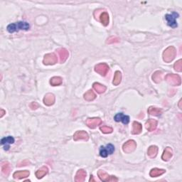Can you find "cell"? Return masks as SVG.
Segmentation results:
<instances>
[{"mask_svg": "<svg viewBox=\"0 0 182 182\" xmlns=\"http://www.w3.org/2000/svg\"><path fill=\"white\" fill-rule=\"evenodd\" d=\"M30 25L28 22H19L11 24L7 26V29L9 33H14L21 30L27 31L29 29Z\"/></svg>", "mask_w": 182, "mask_h": 182, "instance_id": "6da1fadb", "label": "cell"}, {"mask_svg": "<svg viewBox=\"0 0 182 182\" xmlns=\"http://www.w3.org/2000/svg\"><path fill=\"white\" fill-rule=\"evenodd\" d=\"M177 56V50L173 46H169L164 50L163 53V60L166 63H170Z\"/></svg>", "mask_w": 182, "mask_h": 182, "instance_id": "7a4b0ae2", "label": "cell"}, {"mask_svg": "<svg viewBox=\"0 0 182 182\" xmlns=\"http://www.w3.org/2000/svg\"><path fill=\"white\" fill-rule=\"evenodd\" d=\"M179 17V14L177 12H172L169 14H166L165 19L167 22V24L171 28H176L177 27V19Z\"/></svg>", "mask_w": 182, "mask_h": 182, "instance_id": "3957f363", "label": "cell"}, {"mask_svg": "<svg viewBox=\"0 0 182 182\" xmlns=\"http://www.w3.org/2000/svg\"><path fill=\"white\" fill-rule=\"evenodd\" d=\"M166 80L173 86H178L181 85V78L177 74H167L165 77Z\"/></svg>", "mask_w": 182, "mask_h": 182, "instance_id": "277c9868", "label": "cell"}, {"mask_svg": "<svg viewBox=\"0 0 182 182\" xmlns=\"http://www.w3.org/2000/svg\"><path fill=\"white\" fill-rule=\"evenodd\" d=\"M115 152V147L112 144H107L105 147H101L100 150V155L102 157L105 158Z\"/></svg>", "mask_w": 182, "mask_h": 182, "instance_id": "5b68a950", "label": "cell"}, {"mask_svg": "<svg viewBox=\"0 0 182 182\" xmlns=\"http://www.w3.org/2000/svg\"><path fill=\"white\" fill-rule=\"evenodd\" d=\"M98 175L100 180H102V181H106V182H109V181H117L118 179L115 176H110L109 174L105 172L103 170H99L98 172Z\"/></svg>", "mask_w": 182, "mask_h": 182, "instance_id": "8992f818", "label": "cell"}, {"mask_svg": "<svg viewBox=\"0 0 182 182\" xmlns=\"http://www.w3.org/2000/svg\"><path fill=\"white\" fill-rule=\"evenodd\" d=\"M44 64L46 65H54L58 62V59L55 53H48L44 56Z\"/></svg>", "mask_w": 182, "mask_h": 182, "instance_id": "52a82bcc", "label": "cell"}, {"mask_svg": "<svg viewBox=\"0 0 182 182\" xmlns=\"http://www.w3.org/2000/svg\"><path fill=\"white\" fill-rule=\"evenodd\" d=\"M137 147V144L132 139L128 140L127 142H125L123 146V150L125 153H131L134 152L135 149Z\"/></svg>", "mask_w": 182, "mask_h": 182, "instance_id": "ba28073f", "label": "cell"}, {"mask_svg": "<svg viewBox=\"0 0 182 182\" xmlns=\"http://www.w3.org/2000/svg\"><path fill=\"white\" fill-rule=\"evenodd\" d=\"M95 71L98 73H99L100 75H102V76H105V75H106V74L108 73V71H109V66H108L106 63H100V64L96 65V67H95Z\"/></svg>", "mask_w": 182, "mask_h": 182, "instance_id": "9c48e42d", "label": "cell"}, {"mask_svg": "<svg viewBox=\"0 0 182 182\" xmlns=\"http://www.w3.org/2000/svg\"><path fill=\"white\" fill-rule=\"evenodd\" d=\"M86 123L88 127H90L91 129H95L98 125H101L102 120L98 117L88 118V119H87Z\"/></svg>", "mask_w": 182, "mask_h": 182, "instance_id": "30bf717a", "label": "cell"}, {"mask_svg": "<svg viewBox=\"0 0 182 182\" xmlns=\"http://www.w3.org/2000/svg\"><path fill=\"white\" fill-rule=\"evenodd\" d=\"M88 139H89L88 134L86 131H83V130L77 131L74 134V135H73V139H74L75 141L81 140V139L87 141L88 140Z\"/></svg>", "mask_w": 182, "mask_h": 182, "instance_id": "8fae6325", "label": "cell"}, {"mask_svg": "<svg viewBox=\"0 0 182 182\" xmlns=\"http://www.w3.org/2000/svg\"><path fill=\"white\" fill-rule=\"evenodd\" d=\"M114 119L116 122H122L125 125L129 123V117L127 115H125L123 113H117L116 114Z\"/></svg>", "mask_w": 182, "mask_h": 182, "instance_id": "7c38bea8", "label": "cell"}, {"mask_svg": "<svg viewBox=\"0 0 182 182\" xmlns=\"http://www.w3.org/2000/svg\"><path fill=\"white\" fill-rule=\"evenodd\" d=\"M14 138L11 136H9L7 137L2 138L1 140V144L5 145V150L7 151L9 149V144H14Z\"/></svg>", "mask_w": 182, "mask_h": 182, "instance_id": "4fadbf2b", "label": "cell"}, {"mask_svg": "<svg viewBox=\"0 0 182 182\" xmlns=\"http://www.w3.org/2000/svg\"><path fill=\"white\" fill-rule=\"evenodd\" d=\"M145 126H146V129L149 132H152L155 130L157 127V121L154 119H150L145 124Z\"/></svg>", "mask_w": 182, "mask_h": 182, "instance_id": "5bb4252c", "label": "cell"}, {"mask_svg": "<svg viewBox=\"0 0 182 182\" xmlns=\"http://www.w3.org/2000/svg\"><path fill=\"white\" fill-rule=\"evenodd\" d=\"M58 53L59 54V56H60V61H61V63H64V62L66 61L68 58L69 53L68 51H67L65 48H59V49L57 50Z\"/></svg>", "mask_w": 182, "mask_h": 182, "instance_id": "9a60e30c", "label": "cell"}, {"mask_svg": "<svg viewBox=\"0 0 182 182\" xmlns=\"http://www.w3.org/2000/svg\"><path fill=\"white\" fill-rule=\"evenodd\" d=\"M44 102L46 105L51 106L55 102V96L52 93H47L44 98Z\"/></svg>", "mask_w": 182, "mask_h": 182, "instance_id": "2e32d148", "label": "cell"}, {"mask_svg": "<svg viewBox=\"0 0 182 182\" xmlns=\"http://www.w3.org/2000/svg\"><path fill=\"white\" fill-rule=\"evenodd\" d=\"M86 177V172L83 169H79L75 174V181L76 182H83L85 181Z\"/></svg>", "mask_w": 182, "mask_h": 182, "instance_id": "e0dca14e", "label": "cell"}, {"mask_svg": "<svg viewBox=\"0 0 182 182\" xmlns=\"http://www.w3.org/2000/svg\"><path fill=\"white\" fill-rule=\"evenodd\" d=\"M30 172L27 170H25V171H16L14 172L13 174V177L14 179H24V178H26L29 176Z\"/></svg>", "mask_w": 182, "mask_h": 182, "instance_id": "ac0fdd59", "label": "cell"}, {"mask_svg": "<svg viewBox=\"0 0 182 182\" xmlns=\"http://www.w3.org/2000/svg\"><path fill=\"white\" fill-rule=\"evenodd\" d=\"M173 156V152H172V150L171 147H166L165 150L164 151L163 154H162V158L164 161H169L170 159Z\"/></svg>", "mask_w": 182, "mask_h": 182, "instance_id": "d6986e66", "label": "cell"}, {"mask_svg": "<svg viewBox=\"0 0 182 182\" xmlns=\"http://www.w3.org/2000/svg\"><path fill=\"white\" fill-rule=\"evenodd\" d=\"M142 126L138 122H134L132 124V133L133 135H139L142 132Z\"/></svg>", "mask_w": 182, "mask_h": 182, "instance_id": "ffe728a7", "label": "cell"}, {"mask_svg": "<svg viewBox=\"0 0 182 182\" xmlns=\"http://www.w3.org/2000/svg\"><path fill=\"white\" fill-rule=\"evenodd\" d=\"M48 169L46 166H43V167L40 168L39 169L37 170L36 172V177L37 179H41L44 176H46L48 174Z\"/></svg>", "mask_w": 182, "mask_h": 182, "instance_id": "44dd1931", "label": "cell"}, {"mask_svg": "<svg viewBox=\"0 0 182 182\" xmlns=\"http://www.w3.org/2000/svg\"><path fill=\"white\" fill-rule=\"evenodd\" d=\"M165 171H166L164 169H158V168H154V169H152V170H151L150 175L152 177H157L165 173Z\"/></svg>", "mask_w": 182, "mask_h": 182, "instance_id": "7402d4cb", "label": "cell"}, {"mask_svg": "<svg viewBox=\"0 0 182 182\" xmlns=\"http://www.w3.org/2000/svg\"><path fill=\"white\" fill-rule=\"evenodd\" d=\"M158 153V147L155 145H152L149 147L147 150L148 156L151 158H154Z\"/></svg>", "mask_w": 182, "mask_h": 182, "instance_id": "603a6c76", "label": "cell"}, {"mask_svg": "<svg viewBox=\"0 0 182 182\" xmlns=\"http://www.w3.org/2000/svg\"><path fill=\"white\" fill-rule=\"evenodd\" d=\"M148 113L151 115L154 116H160L162 114V110L160 108L150 107L148 108Z\"/></svg>", "mask_w": 182, "mask_h": 182, "instance_id": "cb8c5ba5", "label": "cell"}, {"mask_svg": "<svg viewBox=\"0 0 182 182\" xmlns=\"http://www.w3.org/2000/svg\"><path fill=\"white\" fill-rule=\"evenodd\" d=\"M11 170V164L7 162H4L2 164V173L6 176H8L9 174L10 173Z\"/></svg>", "mask_w": 182, "mask_h": 182, "instance_id": "d4e9b609", "label": "cell"}, {"mask_svg": "<svg viewBox=\"0 0 182 182\" xmlns=\"http://www.w3.org/2000/svg\"><path fill=\"white\" fill-rule=\"evenodd\" d=\"M93 89L96 91L98 93H103L106 90V87L103 85L100 84L99 83H95L93 84Z\"/></svg>", "mask_w": 182, "mask_h": 182, "instance_id": "484cf974", "label": "cell"}, {"mask_svg": "<svg viewBox=\"0 0 182 182\" xmlns=\"http://www.w3.org/2000/svg\"><path fill=\"white\" fill-rule=\"evenodd\" d=\"M100 20L102 25L107 26L109 24V15L107 12H102L100 16Z\"/></svg>", "mask_w": 182, "mask_h": 182, "instance_id": "4316f807", "label": "cell"}, {"mask_svg": "<svg viewBox=\"0 0 182 182\" xmlns=\"http://www.w3.org/2000/svg\"><path fill=\"white\" fill-rule=\"evenodd\" d=\"M96 95L92 90L87 91L86 93L84 94V98L87 101H92L96 99Z\"/></svg>", "mask_w": 182, "mask_h": 182, "instance_id": "83f0119b", "label": "cell"}, {"mask_svg": "<svg viewBox=\"0 0 182 182\" xmlns=\"http://www.w3.org/2000/svg\"><path fill=\"white\" fill-rule=\"evenodd\" d=\"M122 80V73L120 71H116L115 73V76H114L113 83L114 86H118L120 83H121Z\"/></svg>", "mask_w": 182, "mask_h": 182, "instance_id": "f1b7e54d", "label": "cell"}, {"mask_svg": "<svg viewBox=\"0 0 182 182\" xmlns=\"http://www.w3.org/2000/svg\"><path fill=\"white\" fill-rule=\"evenodd\" d=\"M152 79L154 81V82L156 83H160L161 81H162V71H156L155 73H154L152 75Z\"/></svg>", "mask_w": 182, "mask_h": 182, "instance_id": "f546056e", "label": "cell"}, {"mask_svg": "<svg viewBox=\"0 0 182 182\" xmlns=\"http://www.w3.org/2000/svg\"><path fill=\"white\" fill-rule=\"evenodd\" d=\"M50 83H51V86H59V85H61L62 83V78L61 77H53V78H51V80H50Z\"/></svg>", "mask_w": 182, "mask_h": 182, "instance_id": "4dcf8cb0", "label": "cell"}, {"mask_svg": "<svg viewBox=\"0 0 182 182\" xmlns=\"http://www.w3.org/2000/svg\"><path fill=\"white\" fill-rule=\"evenodd\" d=\"M100 130L105 134H110V133L113 132V129L112 127H108V126H102V127H100Z\"/></svg>", "mask_w": 182, "mask_h": 182, "instance_id": "1f68e13d", "label": "cell"}, {"mask_svg": "<svg viewBox=\"0 0 182 182\" xmlns=\"http://www.w3.org/2000/svg\"><path fill=\"white\" fill-rule=\"evenodd\" d=\"M174 69H175V71H179V72H181L182 71V60L179 59V61H177L175 63V64L174 65Z\"/></svg>", "mask_w": 182, "mask_h": 182, "instance_id": "d6a6232c", "label": "cell"}, {"mask_svg": "<svg viewBox=\"0 0 182 182\" xmlns=\"http://www.w3.org/2000/svg\"><path fill=\"white\" fill-rule=\"evenodd\" d=\"M119 41H120V39L117 37H111L108 39L107 43L108 44H113V43H115V42H119Z\"/></svg>", "mask_w": 182, "mask_h": 182, "instance_id": "836d02e7", "label": "cell"}, {"mask_svg": "<svg viewBox=\"0 0 182 182\" xmlns=\"http://www.w3.org/2000/svg\"><path fill=\"white\" fill-rule=\"evenodd\" d=\"M38 105L36 103V102H33L30 105V108H32V110H36V108H38Z\"/></svg>", "mask_w": 182, "mask_h": 182, "instance_id": "e575fe53", "label": "cell"}, {"mask_svg": "<svg viewBox=\"0 0 182 182\" xmlns=\"http://www.w3.org/2000/svg\"><path fill=\"white\" fill-rule=\"evenodd\" d=\"M5 114H6V112L3 109H1V115H0V117H2Z\"/></svg>", "mask_w": 182, "mask_h": 182, "instance_id": "d590c367", "label": "cell"}, {"mask_svg": "<svg viewBox=\"0 0 182 182\" xmlns=\"http://www.w3.org/2000/svg\"><path fill=\"white\" fill-rule=\"evenodd\" d=\"M181 100H180V101H179V106L180 109H181Z\"/></svg>", "mask_w": 182, "mask_h": 182, "instance_id": "8d00e7d4", "label": "cell"}, {"mask_svg": "<svg viewBox=\"0 0 182 182\" xmlns=\"http://www.w3.org/2000/svg\"><path fill=\"white\" fill-rule=\"evenodd\" d=\"M95 181V180L93 179V176H91V177H90V181Z\"/></svg>", "mask_w": 182, "mask_h": 182, "instance_id": "74e56055", "label": "cell"}]
</instances>
